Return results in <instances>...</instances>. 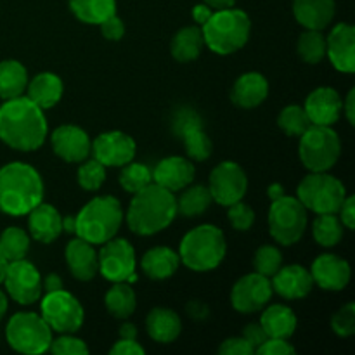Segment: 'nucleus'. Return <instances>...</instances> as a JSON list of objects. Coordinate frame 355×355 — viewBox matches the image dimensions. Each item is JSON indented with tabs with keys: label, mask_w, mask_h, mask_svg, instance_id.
Segmentation results:
<instances>
[{
	"label": "nucleus",
	"mask_w": 355,
	"mask_h": 355,
	"mask_svg": "<svg viewBox=\"0 0 355 355\" xmlns=\"http://www.w3.org/2000/svg\"><path fill=\"white\" fill-rule=\"evenodd\" d=\"M0 139L17 151H35L47 139V120L30 97L7 99L0 106Z\"/></svg>",
	"instance_id": "nucleus-1"
},
{
	"label": "nucleus",
	"mask_w": 355,
	"mask_h": 355,
	"mask_svg": "<svg viewBox=\"0 0 355 355\" xmlns=\"http://www.w3.org/2000/svg\"><path fill=\"white\" fill-rule=\"evenodd\" d=\"M44 200V182L37 170L14 162L0 168V211L12 217L28 215Z\"/></svg>",
	"instance_id": "nucleus-2"
},
{
	"label": "nucleus",
	"mask_w": 355,
	"mask_h": 355,
	"mask_svg": "<svg viewBox=\"0 0 355 355\" xmlns=\"http://www.w3.org/2000/svg\"><path fill=\"white\" fill-rule=\"evenodd\" d=\"M177 215V200L172 191L151 182L134 194L127 211V222L132 232L153 236L163 231Z\"/></svg>",
	"instance_id": "nucleus-3"
},
{
	"label": "nucleus",
	"mask_w": 355,
	"mask_h": 355,
	"mask_svg": "<svg viewBox=\"0 0 355 355\" xmlns=\"http://www.w3.org/2000/svg\"><path fill=\"white\" fill-rule=\"evenodd\" d=\"M250 30L252 21L248 14L234 7L214 10L210 19L201 26L205 45L220 55H229L245 47L250 38Z\"/></svg>",
	"instance_id": "nucleus-4"
},
{
	"label": "nucleus",
	"mask_w": 355,
	"mask_h": 355,
	"mask_svg": "<svg viewBox=\"0 0 355 355\" xmlns=\"http://www.w3.org/2000/svg\"><path fill=\"white\" fill-rule=\"evenodd\" d=\"M123 220V210L114 196L90 200L75 217V234L90 245H103L116 236Z\"/></svg>",
	"instance_id": "nucleus-5"
},
{
	"label": "nucleus",
	"mask_w": 355,
	"mask_h": 355,
	"mask_svg": "<svg viewBox=\"0 0 355 355\" xmlns=\"http://www.w3.org/2000/svg\"><path fill=\"white\" fill-rule=\"evenodd\" d=\"M227 243L224 232L211 224H203L187 232L180 241L179 259L194 272L217 269L225 259Z\"/></svg>",
	"instance_id": "nucleus-6"
},
{
	"label": "nucleus",
	"mask_w": 355,
	"mask_h": 355,
	"mask_svg": "<svg viewBox=\"0 0 355 355\" xmlns=\"http://www.w3.org/2000/svg\"><path fill=\"white\" fill-rule=\"evenodd\" d=\"M342 153V142L338 134L328 125H311L300 135L302 163L311 172H328L338 162Z\"/></svg>",
	"instance_id": "nucleus-7"
},
{
	"label": "nucleus",
	"mask_w": 355,
	"mask_h": 355,
	"mask_svg": "<svg viewBox=\"0 0 355 355\" xmlns=\"http://www.w3.org/2000/svg\"><path fill=\"white\" fill-rule=\"evenodd\" d=\"M297 198L314 214H338L347 198L345 186L328 172H312L297 187Z\"/></svg>",
	"instance_id": "nucleus-8"
},
{
	"label": "nucleus",
	"mask_w": 355,
	"mask_h": 355,
	"mask_svg": "<svg viewBox=\"0 0 355 355\" xmlns=\"http://www.w3.org/2000/svg\"><path fill=\"white\" fill-rule=\"evenodd\" d=\"M6 338L21 354H44L52 343V329L42 315L35 312H17L6 328Z\"/></svg>",
	"instance_id": "nucleus-9"
},
{
	"label": "nucleus",
	"mask_w": 355,
	"mask_h": 355,
	"mask_svg": "<svg viewBox=\"0 0 355 355\" xmlns=\"http://www.w3.org/2000/svg\"><path fill=\"white\" fill-rule=\"evenodd\" d=\"M307 227V208L298 198L281 196L269 208V232L279 245L291 246L304 236Z\"/></svg>",
	"instance_id": "nucleus-10"
},
{
	"label": "nucleus",
	"mask_w": 355,
	"mask_h": 355,
	"mask_svg": "<svg viewBox=\"0 0 355 355\" xmlns=\"http://www.w3.org/2000/svg\"><path fill=\"white\" fill-rule=\"evenodd\" d=\"M42 318L52 331L75 333L83 324V307L69 291H49L42 300Z\"/></svg>",
	"instance_id": "nucleus-11"
},
{
	"label": "nucleus",
	"mask_w": 355,
	"mask_h": 355,
	"mask_svg": "<svg viewBox=\"0 0 355 355\" xmlns=\"http://www.w3.org/2000/svg\"><path fill=\"white\" fill-rule=\"evenodd\" d=\"M99 255V272L111 283H121V281L137 279L135 276V250L127 239L111 238L110 241L103 243Z\"/></svg>",
	"instance_id": "nucleus-12"
},
{
	"label": "nucleus",
	"mask_w": 355,
	"mask_h": 355,
	"mask_svg": "<svg viewBox=\"0 0 355 355\" xmlns=\"http://www.w3.org/2000/svg\"><path fill=\"white\" fill-rule=\"evenodd\" d=\"M2 283L6 284L9 297L21 305L35 304L44 291L40 272L24 259L7 263Z\"/></svg>",
	"instance_id": "nucleus-13"
},
{
	"label": "nucleus",
	"mask_w": 355,
	"mask_h": 355,
	"mask_svg": "<svg viewBox=\"0 0 355 355\" xmlns=\"http://www.w3.org/2000/svg\"><path fill=\"white\" fill-rule=\"evenodd\" d=\"M211 198L222 207H231L236 201H241L248 189V177L241 165L236 162H222L210 173Z\"/></svg>",
	"instance_id": "nucleus-14"
},
{
	"label": "nucleus",
	"mask_w": 355,
	"mask_h": 355,
	"mask_svg": "<svg viewBox=\"0 0 355 355\" xmlns=\"http://www.w3.org/2000/svg\"><path fill=\"white\" fill-rule=\"evenodd\" d=\"M272 283L269 277L259 272L243 276L231 291L232 307L243 314L257 312L263 305H267V302L272 297Z\"/></svg>",
	"instance_id": "nucleus-15"
},
{
	"label": "nucleus",
	"mask_w": 355,
	"mask_h": 355,
	"mask_svg": "<svg viewBox=\"0 0 355 355\" xmlns=\"http://www.w3.org/2000/svg\"><path fill=\"white\" fill-rule=\"evenodd\" d=\"M137 146L125 132L113 130L99 134L92 142L94 158L104 166H123L134 159Z\"/></svg>",
	"instance_id": "nucleus-16"
},
{
	"label": "nucleus",
	"mask_w": 355,
	"mask_h": 355,
	"mask_svg": "<svg viewBox=\"0 0 355 355\" xmlns=\"http://www.w3.org/2000/svg\"><path fill=\"white\" fill-rule=\"evenodd\" d=\"M52 149L68 163H82L92 153V141L83 128L76 125H61L52 132Z\"/></svg>",
	"instance_id": "nucleus-17"
},
{
	"label": "nucleus",
	"mask_w": 355,
	"mask_h": 355,
	"mask_svg": "<svg viewBox=\"0 0 355 355\" xmlns=\"http://www.w3.org/2000/svg\"><path fill=\"white\" fill-rule=\"evenodd\" d=\"M312 125H335L343 111V101L331 87H319L309 94L304 106Z\"/></svg>",
	"instance_id": "nucleus-18"
},
{
	"label": "nucleus",
	"mask_w": 355,
	"mask_h": 355,
	"mask_svg": "<svg viewBox=\"0 0 355 355\" xmlns=\"http://www.w3.org/2000/svg\"><path fill=\"white\" fill-rule=\"evenodd\" d=\"M326 54L338 71H355V30L352 24L340 23L326 38Z\"/></svg>",
	"instance_id": "nucleus-19"
},
{
	"label": "nucleus",
	"mask_w": 355,
	"mask_h": 355,
	"mask_svg": "<svg viewBox=\"0 0 355 355\" xmlns=\"http://www.w3.org/2000/svg\"><path fill=\"white\" fill-rule=\"evenodd\" d=\"M311 274L314 283L322 290L342 291L350 281V266L342 257L324 253L314 260Z\"/></svg>",
	"instance_id": "nucleus-20"
},
{
	"label": "nucleus",
	"mask_w": 355,
	"mask_h": 355,
	"mask_svg": "<svg viewBox=\"0 0 355 355\" xmlns=\"http://www.w3.org/2000/svg\"><path fill=\"white\" fill-rule=\"evenodd\" d=\"M194 165L182 156H168L153 170V182L177 193L189 186L194 179Z\"/></svg>",
	"instance_id": "nucleus-21"
},
{
	"label": "nucleus",
	"mask_w": 355,
	"mask_h": 355,
	"mask_svg": "<svg viewBox=\"0 0 355 355\" xmlns=\"http://www.w3.org/2000/svg\"><path fill=\"white\" fill-rule=\"evenodd\" d=\"M272 290L277 291L286 300H298L305 298L311 293L314 286L311 270H307L302 266H286L281 267L272 277Z\"/></svg>",
	"instance_id": "nucleus-22"
},
{
	"label": "nucleus",
	"mask_w": 355,
	"mask_h": 355,
	"mask_svg": "<svg viewBox=\"0 0 355 355\" xmlns=\"http://www.w3.org/2000/svg\"><path fill=\"white\" fill-rule=\"evenodd\" d=\"M66 262L73 277L78 281H90L99 272V259L94 245L82 238L73 239L66 246Z\"/></svg>",
	"instance_id": "nucleus-23"
},
{
	"label": "nucleus",
	"mask_w": 355,
	"mask_h": 355,
	"mask_svg": "<svg viewBox=\"0 0 355 355\" xmlns=\"http://www.w3.org/2000/svg\"><path fill=\"white\" fill-rule=\"evenodd\" d=\"M267 94H269V83H267L266 76L250 71L236 80L231 90V99L238 107L253 110L267 99Z\"/></svg>",
	"instance_id": "nucleus-24"
},
{
	"label": "nucleus",
	"mask_w": 355,
	"mask_h": 355,
	"mask_svg": "<svg viewBox=\"0 0 355 355\" xmlns=\"http://www.w3.org/2000/svg\"><path fill=\"white\" fill-rule=\"evenodd\" d=\"M28 227L31 238L40 243H52L61 236L62 217L52 205L40 203L30 211Z\"/></svg>",
	"instance_id": "nucleus-25"
},
{
	"label": "nucleus",
	"mask_w": 355,
	"mask_h": 355,
	"mask_svg": "<svg viewBox=\"0 0 355 355\" xmlns=\"http://www.w3.org/2000/svg\"><path fill=\"white\" fill-rule=\"evenodd\" d=\"M293 14L307 30L322 31L335 17V0H293Z\"/></svg>",
	"instance_id": "nucleus-26"
},
{
	"label": "nucleus",
	"mask_w": 355,
	"mask_h": 355,
	"mask_svg": "<svg viewBox=\"0 0 355 355\" xmlns=\"http://www.w3.org/2000/svg\"><path fill=\"white\" fill-rule=\"evenodd\" d=\"M149 336L158 343H172L180 335L182 322L173 311L165 307L153 309L146 319Z\"/></svg>",
	"instance_id": "nucleus-27"
},
{
	"label": "nucleus",
	"mask_w": 355,
	"mask_h": 355,
	"mask_svg": "<svg viewBox=\"0 0 355 355\" xmlns=\"http://www.w3.org/2000/svg\"><path fill=\"white\" fill-rule=\"evenodd\" d=\"M179 253H175L168 246H156V248H151L149 252L144 253V257L141 260L142 270L146 272V276L156 281L173 276L177 272V269H179Z\"/></svg>",
	"instance_id": "nucleus-28"
},
{
	"label": "nucleus",
	"mask_w": 355,
	"mask_h": 355,
	"mask_svg": "<svg viewBox=\"0 0 355 355\" xmlns=\"http://www.w3.org/2000/svg\"><path fill=\"white\" fill-rule=\"evenodd\" d=\"M28 96L38 107L51 110L61 101L62 97V82L54 73H40L28 83Z\"/></svg>",
	"instance_id": "nucleus-29"
},
{
	"label": "nucleus",
	"mask_w": 355,
	"mask_h": 355,
	"mask_svg": "<svg viewBox=\"0 0 355 355\" xmlns=\"http://www.w3.org/2000/svg\"><path fill=\"white\" fill-rule=\"evenodd\" d=\"M263 331L269 338H290L297 329V315L286 305H270L260 318Z\"/></svg>",
	"instance_id": "nucleus-30"
},
{
	"label": "nucleus",
	"mask_w": 355,
	"mask_h": 355,
	"mask_svg": "<svg viewBox=\"0 0 355 355\" xmlns=\"http://www.w3.org/2000/svg\"><path fill=\"white\" fill-rule=\"evenodd\" d=\"M28 85V71L19 61L7 59L0 62V97L3 101L23 96Z\"/></svg>",
	"instance_id": "nucleus-31"
},
{
	"label": "nucleus",
	"mask_w": 355,
	"mask_h": 355,
	"mask_svg": "<svg viewBox=\"0 0 355 355\" xmlns=\"http://www.w3.org/2000/svg\"><path fill=\"white\" fill-rule=\"evenodd\" d=\"M205 40L200 26H186L180 31H177L175 37L172 38L170 51L172 55L180 62L194 61L201 54Z\"/></svg>",
	"instance_id": "nucleus-32"
},
{
	"label": "nucleus",
	"mask_w": 355,
	"mask_h": 355,
	"mask_svg": "<svg viewBox=\"0 0 355 355\" xmlns=\"http://www.w3.org/2000/svg\"><path fill=\"white\" fill-rule=\"evenodd\" d=\"M69 9L82 23L101 24L116 14V0H69Z\"/></svg>",
	"instance_id": "nucleus-33"
},
{
	"label": "nucleus",
	"mask_w": 355,
	"mask_h": 355,
	"mask_svg": "<svg viewBox=\"0 0 355 355\" xmlns=\"http://www.w3.org/2000/svg\"><path fill=\"white\" fill-rule=\"evenodd\" d=\"M104 304H106L107 311L114 315L116 319H127L134 314L135 305V291L127 281L121 283H114L113 286L107 290L106 297H104Z\"/></svg>",
	"instance_id": "nucleus-34"
},
{
	"label": "nucleus",
	"mask_w": 355,
	"mask_h": 355,
	"mask_svg": "<svg viewBox=\"0 0 355 355\" xmlns=\"http://www.w3.org/2000/svg\"><path fill=\"white\" fill-rule=\"evenodd\" d=\"M312 234L314 239L324 248H331L340 243L343 238V224L336 214H318L314 224H312Z\"/></svg>",
	"instance_id": "nucleus-35"
},
{
	"label": "nucleus",
	"mask_w": 355,
	"mask_h": 355,
	"mask_svg": "<svg viewBox=\"0 0 355 355\" xmlns=\"http://www.w3.org/2000/svg\"><path fill=\"white\" fill-rule=\"evenodd\" d=\"M186 189V187H184ZM210 189L205 186H191L182 193V196L177 200V211L184 217H196V215L205 214L211 205Z\"/></svg>",
	"instance_id": "nucleus-36"
},
{
	"label": "nucleus",
	"mask_w": 355,
	"mask_h": 355,
	"mask_svg": "<svg viewBox=\"0 0 355 355\" xmlns=\"http://www.w3.org/2000/svg\"><path fill=\"white\" fill-rule=\"evenodd\" d=\"M30 250V238L19 227H7L0 234V253L7 262L21 260Z\"/></svg>",
	"instance_id": "nucleus-37"
},
{
	"label": "nucleus",
	"mask_w": 355,
	"mask_h": 355,
	"mask_svg": "<svg viewBox=\"0 0 355 355\" xmlns=\"http://www.w3.org/2000/svg\"><path fill=\"white\" fill-rule=\"evenodd\" d=\"M297 51L307 64H319L326 58V37L319 30H307L298 38Z\"/></svg>",
	"instance_id": "nucleus-38"
},
{
	"label": "nucleus",
	"mask_w": 355,
	"mask_h": 355,
	"mask_svg": "<svg viewBox=\"0 0 355 355\" xmlns=\"http://www.w3.org/2000/svg\"><path fill=\"white\" fill-rule=\"evenodd\" d=\"M277 125L281 127V130L286 135L291 137H300L305 130L312 125V121L309 120L307 113L302 106L298 104H291L286 106L277 116Z\"/></svg>",
	"instance_id": "nucleus-39"
},
{
	"label": "nucleus",
	"mask_w": 355,
	"mask_h": 355,
	"mask_svg": "<svg viewBox=\"0 0 355 355\" xmlns=\"http://www.w3.org/2000/svg\"><path fill=\"white\" fill-rule=\"evenodd\" d=\"M153 182V170L149 166L142 165V163H127L123 165V170L120 173V186L123 187L127 193H139L144 189L146 186Z\"/></svg>",
	"instance_id": "nucleus-40"
},
{
	"label": "nucleus",
	"mask_w": 355,
	"mask_h": 355,
	"mask_svg": "<svg viewBox=\"0 0 355 355\" xmlns=\"http://www.w3.org/2000/svg\"><path fill=\"white\" fill-rule=\"evenodd\" d=\"M184 142V148H186L187 156L191 159H196V162H205V159L210 158L211 155V141L207 135L203 127L191 128V130L184 132L180 135Z\"/></svg>",
	"instance_id": "nucleus-41"
},
{
	"label": "nucleus",
	"mask_w": 355,
	"mask_h": 355,
	"mask_svg": "<svg viewBox=\"0 0 355 355\" xmlns=\"http://www.w3.org/2000/svg\"><path fill=\"white\" fill-rule=\"evenodd\" d=\"M253 267H255V272L262 274V276L270 279L283 267V255H281V252L276 246L266 245L255 252Z\"/></svg>",
	"instance_id": "nucleus-42"
},
{
	"label": "nucleus",
	"mask_w": 355,
	"mask_h": 355,
	"mask_svg": "<svg viewBox=\"0 0 355 355\" xmlns=\"http://www.w3.org/2000/svg\"><path fill=\"white\" fill-rule=\"evenodd\" d=\"M106 180V166L96 158L82 162L78 168V184L85 191H97Z\"/></svg>",
	"instance_id": "nucleus-43"
},
{
	"label": "nucleus",
	"mask_w": 355,
	"mask_h": 355,
	"mask_svg": "<svg viewBox=\"0 0 355 355\" xmlns=\"http://www.w3.org/2000/svg\"><path fill=\"white\" fill-rule=\"evenodd\" d=\"M51 352L55 355H85L89 354V347L80 338L71 336V333H62L58 340H52Z\"/></svg>",
	"instance_id": "nucleus-44"
},
{
	"label": "nucleus",
	"mask_w": 355,
	"mask_h": 355,
	"mask_svg": "<svg viewBox=\"0 0 355 355\" xmlns=\"http://www.w3.org/2000/svg\"><path fill=\"white\" fill-rule=\"evenodd\" d=\"M227 208H229L227 211L229 222H231V225L236 229V231H248V229L252 227L253 222H255V211L252 210V207L243 203L241 200V201H236V203H232L231 207Z\"/></svg>",
	"instance_id": "nucleus-45"
},
{
	"label": "nucleus",
	"mask_w": 355,
	"mask_h": 355,
	"mask_svg": "<svg viewBox=\"0 0 355 355\" xmlns=\"http://www.w3.org/2000/svg\"><path fill=\"white\" fill-rule=\"evenodd\" d=\"M333 331L338 336H350L355 333V305L347 304L331 319Z\"/></svg>",
	"instance_id": "nucleus-46"
},
{
	"label": "nucleus",
	"mask_w": 355,
	"mask_h": 355,
	"mask_svg": "<svg viewBox=\"0 0 355 355\" xmlns=\"http://www.w3.org/2000/svg\"><path fill=\"white\" fill-rule=\"evenodd\" d=\"M203 127V120H201L200 114L193 110H180L179 113L175 114V120H173V132L177 135H182L184 132L191 130V128Z\"/></svg>",
	"instance_id": "nucleus-47"
},
{
	"label": "nucleus",
	"mask_w": 355,
	"mask_h": 355,
	"mask_svg": "<svg viewBox=\"0 0 355 355\" xmlns=\"http://www.w3.org/2000/svg\"><path fill=\"white\" fill-rule=\"evenodd\" d=\"M255 352L260 355H291L295 354V349L286 338H267Z\"/></svg>",
	"instance_id": "nucleus-48"
},
{
	"label": "nucleus",
	"mask_w": 355,
	"mask_h": 355,
	"mask_svg": "<svg viewBox=\"0 0 355 355\" xmlns=\"http://www.w3.org/2000/svg\"><path fill=\"white\" fill-rule=\"evenodd\" d=\"M99 26H101V33H103V37L106 38V40L116 42L123 38L125 24L116 14H113V16H110L107 19H104Z\"/></svg>",
	"instance_id": "nucleus-49"
},
{
	"label": "nucleus",
	"mask_w": 355,
	"mask_h": 355,
	"mask_svg": "<svg viewBox=\"0 0 355 355\" xmlns=\"http://www.w3.org/2000/svg\"><path fill=\"white\" fill-rule=\"evenodd\" d=\"M218 354L222 355H252L255 354L253 347L246 342L243 336H236V338H227L218 349Z\"/></svg>",
	"instance_id": "nucleus-50"
},
{
	"label": "nucleus",
	"mask_w": 355,
	"mask_h": 355,
	"mask_svg": "<svg viewBox=\"0 0 355 355\" xmlns=\"http://www.w3.org/2000/svg\"><path fill=\"white\" fill-rule=\"evenodd\" d=\"M243 338L253 347V350H257L267 338H269V336H267V333L263 331L260 322H253V324H248L245 329H243Z\"/></svg>",
	"instance_id": "nucleus-51"
},
{
	"label": "nucleus",
	"mask_w": 355,
	"mask_h": 355,
	"mask_svg": "<svg viewBox=\"0 0 355 355\" xmlns=\"http://www.w3.org/2000/svg\"><path fill=\"white\" fill-rule=\"evenodd\" d=\"M111 355H142L144 354V349L139 345L135 340L130 338H120L113 345V349L110 350Z\"/></svg>",
	"instance_id": "nucleus-52"
},
{
	"label": "nucleus",
	"mask_w": 355,
	"mask_h": 355,
	"mask_svg": "<svg viewBox=\"0 0 355 355\" xmlns=\"http://www.w3.org/2000/svg\"><path fill=\"white\" fill-rule=\"evenodd\" d=\"M338 214H340V220H342V224L345 225L347 229L355 227V198L354 196L345 198L343 205L340 207Z\"/></svg>",
	"instance_id": "nucleus-53"
},
{
	"label": "nucleus",
	"mask_w": 355,
	"mask_h": 355,
	"mask_svg": "<svg viewBox=\"0 0 355 355\" xmlns=\"http://www.w3.org/2000/svg\"><path fill=\"white\" fill-rule=\"evenodd\" d=\"M211 14H214V9H211L210 6H207L205 2L198 3V6H194V9H193V17H194V21L200 24V26H203V24L210 19Z\"/></svg>",
	"instance_id": "nucleus-54"
},
{
	"label": "nucleus",
	"mask_w": 355,
	"mask_h": 355,
	"mask_svg": "<svg viewBox=\"0 0 355 355\" xmlns=\"http://www.w3.org/2000/svg\"><path fill=\"white\" fill-rule=\"evenodd\" d=\"M343 111H345V116L349 120L350 125H354L355 121V90L352 89L347 96L345 103H343Z\"/></svg>",
	"instance_id": "nucleus-55"
},
{
	"label": "nucleus",
	"mask_w": 355,
	"mask_h": 355,
	"mask_svg": "<svg viewBox=\"0 0 355 355\" xmlns=\"http://www.w3.org/2000/svg\"><path fill=\"white\" fill-rule=\"evenodd\" d=\"M42 288L45 290V293H49V291L61 290V288H62L61 277H59L58 274H49V276L45 277L44 281H42Z\"/></svg>",
	"instance_id": "nucleus-56"
},
{
	"label": "nucleus",
	"mask_w": 355,
	"mask_h": 355,
	"mask_svg": "<svg viewBox=\"0 0 355 355\" xmlns=\"http://www.w3.org/2000/svg\"><path fill=\"white\" fill-rule=\"evenodd\" d=\"M207 6H210L214 10L220 9H229V7H234L236 0H203Z\"/></svg>",
	"instance_id": "nucleus-57"
},
{
	"label": "nucleus",
	"mask_w": 355,
	"mask_h": 355,
	"mask_svg": "<svg viewBox=\"0 0 355 355\" xmlns=\"http://www.w3.org/2000/svg\"><path fill=\"white\" fill-rule=\"evenodd\" d=\"M120 338H130L135 340L137 338V328L130 322H125L123 326H120Z\"/></svg>",
	"instance_id": "nucleus-58"
},
{
	"label": "nucleus",
	"mask_w": 355,
	"mask_h": 355,
	"mask_svg": "<svg viewBox=\"0 0 355 355\" xmlns=\"http://www.w3.org/2000/svg\"><path fill=\"white\" fill-rule=\"evenodd\" d=\"M267 196L270 198V201L279 200L281 196H284V189L281 184H270L269 189H267Z\"/></svg>",
	"instance_id": "nucleus-59"
},
{
	"label": "nucleus",
	"mask_w": 355,
	"mask_h": 355,
	"mask_svg": "<svg viewBox=\"0 0 355 355\" xmlns=\"http://www.w3.org/2000/svg\"><path fill=\"white\" fill-rule=\"evenodd\" d=\"M62 231L66 232H75V215H66L62 218Z\"/></svg>",
	"instance_id": "nucleus-60"
},
{
	"label": "nucleus",
	"mask_w": 355,
	"mask_h": 355,
	"mask_svg": "<svg viewBox=\"0 0 355 355\" xmlns=\"http://www.w3.org/2000/svg\"><path fill=\"white\" fill-rule=\"evenodd\" d=\"M7 312V297L0 291V319L3 318V314Z\"/></svg>",
	"instance_id": "nucleus-61"
},
{
	"label": "nucleus",
	"mask_w": 355,
	"mask_h": 355,
	"mask_svg": "<svg viewBox=\"0 0 355 355\" xmlns=\"http://www.w3.org/2000/svg\"><path fill=\"white\" fill-rule=\"evenodd\" d=\"M7 260L3 259L2 257V253H0V283H2L3 281V276H6V269H7Z\"/></svg>",
	"instance_id": "nucleus-62"
}]
</instances>
